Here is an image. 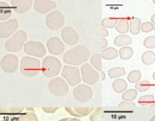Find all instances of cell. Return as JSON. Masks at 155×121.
<instances>
[{"label": "cell", "mask_w": 155, "mask_h": 121, "mask_svg": "<svg viewBox=\"0 0 155 121\" xmlns=\"http://www.w3.org/2000/svg\"><path fill=\"white\" fill-rule=\"evenodd\" d=\"M90 56V51L84 45H77L68 50L63 57L65 64L71 66H78L85 63Z\"/></svg>", "instance_id": "cell-1"}, {"label": "cell", "mask_w": 155, "mask_h": 121, "mask_svg": "<svg viewBox=\"0 0 155 121\" xmlns=\"http://www.w3.org/2000/svg\"><path fill=\"white\" fill-rule=\"evenodd\" d=\"M20 70L27 77H34L41 70L40 60L31 56H24L21 58Z\"/></svg>", "instance_id": "cell-2"}, {"label": "cell", "mask_w": 155, "mask_h": 121, "mask_svg": "<svg viewBox=\"0 0 155 121\" xmlns=\"http://www.w3.org/2000/svg\"><path fill=\"white\" fill-rule=\"evenodd\" d=\"M61 62L54 56H47L43 59L41 70L46 77H55L61 70Z\"/></svg>", "instance_id": "cell-3"}, {"label": "cell", "mask_w": 155, "mask_h": 121, "mask_svg": "<svg viewBox=\"0 0 155 121\" xmlns=\"http://www.w3.org/2000/svg\"><path fill=\"white\" fill-rule=\"evenodd\" d=\"M27 39V34L24 30H17L13 36L5 42V46L6 50L10 52H17L22 49Z\"/></svg>", "instance_id": "cell-4"}, {"label": "cell", "mask_w": 155, "mask_h": 121, "mask_svg": "<svg viewBox=\"0 0 155 121\" xmlns=\"http://www.w3.org/2000/svg\"><path fill=\"white\" fill-rule=\"evenodd\" d=\"M48 89L56 97H64L69 93V86L61 77H53L48 83Z\"/></svg>", "instance_id": "cell-5"}, {"label": "cell", "mask_w": 155, "mask_h": 121, "mask_svg": "<svg viewBox=\"0 0 155 121\" xmlns=\"http://www.w3.org/2000/svg\"><path fill=\"white\" fill-rule=\"evenodd\" d=\"M61 75L64 80L71 86H77L82 81L80 68L77 67L65 65L62 69Z\"/></svg>", "instance_id": "cell-6"}, {"label": "cell", "mask_w": 155, "mask_h": 121, "mask_svg": "<svg viewBox=\"0 0 155 121\" xmlns=\"http://www.w3.org/2000/svg\"><path fill=\"white\" fill-rule=\"evenodd\" d=\"M82 80L86 84L94 85L99 79V73L94 69L89 64H83L80 68Z\"/></svg>", "instance_id": "cell-7"}, {"label": "cell", "mask_w": 155, "mask_h": 121, "mask_svg": "<svg viewBox=\"0 0 155 121\" xmlns=\"http://www.w3.org/2000/svg\"><path fill=\"white\" fill-rule=\"evenodd\" d=\"M24 51L27 54L36 57H43L46 54L45 45L40 42L28 41L24 45Z\"/></svg>", "instance_id": "cell-8"}, {"label": "cell", "mask_w": 155, "mask_h": 121, "mask_svg": "<svg viewBox=\"0 0 155 121\" xmlns=\"http://www.w3.org/2000/svg\"><path fill=\"white\" fill-rule=\"evenodd\" d=\"M64 17L63 14L58 10L49 12L45 18V24L49 29L57 30L64 25Z\"/></svg>", "instance_id": "cell-9"}, {"label": "cell", "mask_w": 155, "mask_h": 121, "mask_svg": "<svg viewBox=\"0 0 155 121\" xmlns=\"http://www.w3.org/2000/svg\"><path fill=\"white\" fill-rule=\"evenodd\" d=\"M0 67L8 74L15 73L19 67V59L14 54H5L0 61Z\"/></svg>", "instance_id": "cell-10"}, {"label": "cell", "mask_w": 155, "mask_h": 121, "mask_svg": "<svg viewBox=\"0 0 155 121\" xmlns=\"http://www.w3.org/2000/svg\"><path fill=\"white\" fill-rule=\"evenodd\" d=\"M74 97L79 101L86 102L92 99L93 92L92 88L86 84L77 85V87L74 89Z\"/></svg>", "instance_id": "cell-11"}, {"label": "cell", "mask_w": 155, "mask_h": 121, "mask_svg": "<svg viewBox=\"0 0 155 121\" xmlns=\"http://www.w3.org/2000/svg\"><path fill=\"white\" fill-rule=\"evenodd\" d=\"M18 28V21L16 19H10L0 23V38L6 39L13 35Z\"/></svg>", "instance_id": "cell-12"}, {"label": "cell", "mask_w": 155, "mask_h": 121, "mask_svg": "<svg viewBox=\"0 0 155 121\" xmlns=\"http://www.w3.org/2000/svg\"><path fill=\"white\" fill-rule=\"evenodd\" d=\"M46 47L49 53L54 55L61 54L64 51V42L58 36H52L49 38L46 42Z\"/></svg>", "instance_id": "cell-13"}, {"label": "cell", "mask_w": 155, "mask_h": 121, "mask_svg": "<svg viewBox=\"0 0 155 121\" xmlns=\"http://www.w3.org/2000/svg\"><path fill=\"white\" fill-rule=\"evenodd\" d=\"M61 36L63 42L68 45H77L79 42L78 33L71 27H65L62 29Z\"/></svg>", "instance_id": "cell-14"}, {"label": "cell", "mask_w": 155, "mask_h": 121, "mask_svg": "<svg viewBox=\"0 0 155 121\" xmlns=\"http://www.w3.org/2000/svg\"><path fill=\"white\" fill-rule=\"evenodd\" d=\"M35 10L39 14L52 11L56 8V3L52 0H35L33 3Z\"/></svg>", "instance_id": "cell-15"}, {"label": "cell", "mask_w": 155, "mask_h": 121, "mask_svg": "<svg viewBox=\"0 0 155 121\" xmlns=\"http://www.w3.org/2000/svg\"><path fill=\"white\" fill-rule=\"evenodd\" d=\"M10 3L16 13L24 14L30 10L33 2L32 0H11Z\"/></svg>", "instance_id": "cell-16"}, {"label": "cell", "mask_w": 155, "mask_h": 121, "mask_svg": "<svg viewBox=\"0 0 155 121\" xmlns=\"http://www.w3.org/2000/svg\"><path fill=\"white\" fill-rule=\"evenodd\" d=\"M65 110L70 114L77 117H83L90 114L95 108L94 107H65Z\"/></svg>", "instance_id": "cell-17"}, {"label": "cell", "mask_w": 155, "mask_h": 121, "mask_svg": "<svg viewBox=\"0 0 155 121\" xmlns=\"http://www.w3.org/2000/svg\"><path fill=\"white\" fill-rule=\"evenodd\" d=\"M90 63L92 66L94 67V69L99 72V77H101V80H104L105 79V74L102 71V57L101 54H92L90 57Z\"/></svg>", "instance_id": "cell-18"}, {"label": "cell", "mask_w": 155, "mask_h": 121, "mask_svg": "<svg viewBox=\"0 0 155 121\" xmlns=\"http://www.w3.org/2000/svg\"><path fill=\"white\" fill-rule=\"evenodd\" d=\"M27 111L20 114V116L17 118V121H39L37 116L35 114L33 108L27 107Z\"/></svg>", "instance_id": "cell-19"}, {"label": "cell", "mask_w": 155, "mask_h": 121, "mask_svg": "<svg viewBox=\"0 0 155 121\" xmlns=\"http://www.w3.org/2000/svg\"><path fill=\"white\" fill-rule=\"evenodd\" d=\"M12 15V6L5 2H0V21H5Z\"/></svg>", "instance_id": "cell-20"}, {"label": "cell", "mask_w": 155, "mask_h": 121, "mask_svg": "<svg viewBox=\"0 0 155 121\" xmlns=\"http://www.w3.org/2000/svg\"><path fill=\"white\" fill-rule=\"evenodd\" d=\"M101 56L104 60H113L118 56V51L113 47L104 48L101 53Z\"/></svg>", "instance_id": "cell-21"}, {"label": "cell", "mask_w": 155, "mask_h": 121, "mask_svg": "<svg viewBox=\"0 0 155 121\" xmlns=\"http://www.w3.org/2000/svg\"><path fill=\"white\" fill-rule=\"evenodd\" d=\"M114 43L116 46H124V45H130L132 43V38L128 35H119L114 39Z\"/></svg>", "instance_id": "cell-22"}, {"label": "cell", "mask_w": 155, "mask_h": 121, "mask_svg": "<svg viewBox=\"0 0 155 121\" xmlns=\"http://www.w3.org/2000/svg\"><path fill=\"white\" fill-rule=\"evenodd\" d=\"M113 89L117 93H122L127 89V83L124 79H117L113 83Z\"/></svg>", "instance_id": "cell-23"}, {"label": "cell", "mask_w": 155, "mask_h": 121, "mask_svg": "<svg viewBox=\"0 0 155 121\" xmlns=\"http://www.w3.org/2000/svg\"><path fill=\"white\" fill-rule=\"evenodd\" d=\"M130 24V33L132 34L137 35L140 32V26H141V20L139 18H134L130 21L129 23Z\"/></svg>", "instance_id": "cell-24"}, {"label": "cell", "mask_w": 155, "mask_h": 121, "mask_svg": "<svg viewBox=\"0 0 155 121\" xmlns=\"http://www.w3.org/2000/svg\"><path fill=\"white\" fill-rule=\"evenodd\" d=\"M90 121H104V111L102 107H97L90 113Z\"/></svg>", "instance_id": "cell-25"}, {"label": "cell", "mask_w": 155, "mask_h": 121, "mask_svg": "<svg viewBox=\"0 0 155 121\" xmlns=\"http://www.w3.org/2000/svg\"><path fill=\"white\" fill-rule=\"evenodd\" d=\"M130 28V24L127 19L123 18V19L119 20L117 23V25L116 26V30L120 33H126L129 31Z\"/></svg>", "instance_id": "cell-26"}, {"label": "cell", "mask_w": 155, "mask_h": 121, "mask_svg": "<svg viewBox=\"0 0 155 121\" xmlns=\"http://www.w3.org/2000/svg\"><path fill=\"white\" fill-rule=\"evenodd\" d=\"M142 62L146 65L153 64L155 61V53L152 51H147L144 52L142 57Z\"/></svg>", "instance_id": "cell-27"}, {"label": "cell", "mask_w": 155, "mask_h": 121, "mask_svg": "<svg viewBox=\"0 0 155 121\" xmlns=\"http://www.w3.org/2000/svg\"><path fill=\"white\" fill-rule=\"evenodd\" d=\"M120 57L122 60H128L133 55V49L131 47L125 46L120 49Z\"/></svg>", "instance_id": "cell-28"}, {"label": "cell", "mask_w": 155, "mask_h": 121, "mask_svg": "<svg viewBox=\"0 0 155 121\" xmlns=\"http://www.w3.org/2000/svg\"><path fill=\"white\" fill-rule=\"evenodd\" d=\"M125 74L126 71L124 67H113L108 70V75L111 79L118 78Z\"/></svg>", "instance_id": "cell-29"}, {"label": "cell", "mask_w": 155, "mask_h": 121, "mask_svg": "<svg viewBox=\"0 0 155 121\" xmlns=\"http://www.w3.org/2000/svg\"><path fill=\"white\" fill-rule=\"evenodd\" d=\"M137 95L138 92L136 89H130L124 92L122 95V98L125 101H132L136 99Z\"/></svg>", "instance_id": "cell-30"}, {"label": "cell", "mask_w": 155, "mask_h": 121, "mask_svg": "<svg viewBox=\"0 0 155 121\" xmlns=\"http://www.w3.org/2000/svg\"><path fill=\"white\" fill-rule=\"evenodd\" d=\"M140 105L142 106H147L149 104H154V96L152 95H146L142 96L139 98V101H138Z\"/></svg>", "instance_id": "cell-31"}, {"label": "cell", "mask_w": 155, "mask_h": 121, "mask_svg": "<svg viewBox=\"0 0 155 121\" xmlns=\"http://www.w3.org/2000/svg\"><path fill=\"white\" fill-rule=\"evenodd\" d=\"M141 77H142V73L138 70H135L131 71L130 74L128 75V81L132 83H136L140 80Z\"/></svg>", "instance_id": "cell-32"}, {"label": "cell", "mask_w": 155, "mask_h": 121, "mask_svg": "<svg viewBox=\"0 0 155 121\" xmlns=\"http://www.w3.org/2000/svg\"><path fill=\"white\" fill-rule=\"evenodd\" d=\"M23 110H24V107H15V108L8 109L2 108V110L0 108V113H4V114L9 115V116H13V115L21 114Z\"/></svg>", "instance_id": "cell-33"}, {"label": "cell", "mask_w": 155, "mask_h": 121, "mask_svg": "<svg viewBox=\"0 0 155 121\" xmlns=\"http://www.w3.org/2000/svg\"><path fill=\"white\" fill-rule=\"evenodd\" d=\"M119 18H107L102 21V26L107 28H113L117 24Z\"/></svg>", "instance_id": "cell-34"}, {"label": "cell", "mask_w": 155, "mask_h": 121, "mask_svg": "<svg viewBox=\"0 0 155 121\" xmlns=\"http://www.w3.org/2000/svg\"><path fill=\"white\" fill-rule=\"evenodd\" d=\"M151 84L149 81H146V80H144V81L139 82V83H136V90L139 91L140 92H144L148 91V89L151 88Z\"/></svg>", "instance_id": "cell-35"}, {"label": "cell", "mask_w": 155, "mask_h": 121, "mask_svg": "<svg viewBox=\"0 0 155 121\" xmlns=\"http://www.w3.org/2000/svg\"><path fill=\"white\" fill-rule=\"evenodd\" d=\"M135 107H136V104L134 102H130V101H122L119 104L120 109L124 111H133Z\"/></svg>", "instance_id": "cell-36"}, {"label": "cell", "mask_w": 155, "mask_h": 121, "mask_svg": "<svg viewBox=\"0 0 155 121\" xmlns=\"http://www.w3.org/2000/svg\"><path fill=\"white\" fill-rule=\"evenodd\" d=\"M144 45L147 48H154L155 47V37L154 36H151L147 37L144 40Z\"/></svg>", "instance_id": "cell-37"}, {"label": "cell", "mask_w": 155, "mask_h": 121, "mask_svg": "<svg viewBox=\"0 0 155 121\" xmlns=\"http://www.w3.org/2000/svg\"><path fill=\"white\" fill-rule=\"evenodd\" d=\"M154 30V24L151 22H145L141 24V30L144 33H150Z\"/></svg>", "instance_id": "cell-38"}, {"label": "cell", "mask_w": 155, "mask_h": 121, "mask_svg": "<svg viewBox=\"0 0 155 121\" xmlns=\"http://www.w3.org/2000/svg\"><path fill=\"white\" fill-rule=\"evenodd\" d=\"M58 109V107H42V110L47 113H54Z\"/></svg>", "instance_id": "cell-39"}, {"label": "cell", "mask_w": 155, "mask_h": 121, "mask_svg": "<svg viewBox=\"0 0 155 121\" xmlns=\"http://www.w3.org/2000/svg\"><path fill=\"white\" fill-rule=\"evenodd\" d=\"M108 34H109L108 31H107L105 28H104V27L100 28V35H101V36H102V37H105V36H108Z\"/></svg>", "instance_id": "cell-40"}, {"label": "cell", "mask_w": 155, "mask_h": 121, "mask_svg": "<svg viewBox=\"0 0 155 121\" xmlns=\"http://www.w3.org/2000/svg\"><path fill=\"white\" fill-rule=\"evenodd\" d=\"M107 40L106 39H104V38H102V39L100 40V45H101V48H103V49H104V48L107 47Z\"/></svg>", "instance_id": "cell-41"}, {"label": "cell", "mask_w": 155, "mask_h": 121, "mask_svg": "<svg viewBox=\"0 0 155 121\" xmlns=\"http://www.w3.org/2000/svg\"><path fill=\"white\" fill-rule=\"evenodd\" d=\"M59 121H82L80 119H77V118H71V117H67V118H63V119H60Z\"/></svg>", "instance_id": "cell-42"}, {"label": "cell", "mask_w": 155, "mask_h": 121, "mask_svg": "<svg viewBox=\"0 0 155 121\" xmlns=\"http://www.w3.org/2000/svg\"><path fill=\"white\" fill-rule=\"evenodd\" d=\"M150 121H155V116H152V118H151Z\"/></svg>", "instance_id": "cell-43"}, {"label": "cell", "mask_w": 155, "mask_h": 121, "mask_svg": "<svg viewBox=\"0 0 155 121\" xmlns=\"http://www.w3.org/2000/svg\"><path fill=\"white\" fill-rule=\"evenodd\" d=\"M154 17H155V15H153V16H152V18H151V19H153V24H154Z\"/></svg>", "instance_id": "cell-44"}, {"label": "cell", "mask_w": 155, "mask_h": 121, "mask_svg": "<svg viewBox=\"0 0 155 121\" xmlns=\"http://www.w3.org/2000/svg\"><path fill=\"white\" fill-rule=\"evenodd\" d=\"M2 121H8V120H2Z\"/></svg>", "instance_id": "cell-45"}]
</instances>
